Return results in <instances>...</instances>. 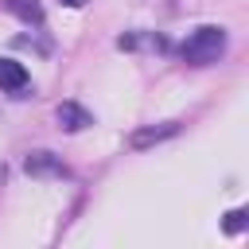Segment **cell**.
Returning a JSON list of instances; mask_svg holds the SVG:
<instances>
[{"label":"cell","mask_w":249,"mask_h":249,"mask_svg":"<svg viewBox=\"0 0 249 249\" xmlns=\"http://www.w3.org/2000/svg\"><path fill=\"white\" fill-rule=\"evenodd\" d=\"M222 226H226V233H241V230L249 226V210H245V206H237V210H230Z\"/></svg>","instance_id":"7"},{"label":"cell","mask_w":249,"mask_h":249,"mask_svg":"<svg viewBox=\"0 0 249 249\" xmlns=\"http://www.w3.org/2000/svg\"><path fill=\"white\" fill-rule=\"evenodd\" d=\"M175 132H179L175 121H167V124H148V128H136V132L128 136V144H132V148H148V144H160V140H167V136H175Z\"/></svg>","instance_id":"5"},{"label":"cell","mask_w":249,"mask_h":249,"mask_svg":"<svg viewBox=\"0 0 249 249\" xmlns=\"http://www.w3.org/2000/svg\"><path fill=\"white\" fill-rule=\"evenodd\" d=\"M54 117H58V124H62L66 132H82L86 124H93V117H89V109H82L78 101H62Z\"/></svg>","instance_id":"4"},{"label":"cell","mask_w":249,"mask_h":249,"mask_svg":"<svg viewBox=\"0 0 249 249\" xmlns=\"http://www.w3.org/2000/svg\"><path fill=\"white\" fill-rule=\"evenodd\" d=\"M62 4H70V8H82V4H86V0H62Z\"/></svg>","instance_id":"8"},{"label":"cell","mask_w":249,"mask_h":249,"mask_svg":"<svg viewBox=\"0 0 249 249\" xmlns=\"http://www.w3.org/2000/svg\"><path fill=\"white\" fill-rule=\"evenodd\" d=\"M8 4V12H16L19 19H27V23H43V8L35 4V0H4Z\"/></svg>","instance_id":"6"},{"label":"cell","mask_w":249,"mask_h":249,"mask_svg":"<svg viewBox=\"0 0 249 249\" xmlns=\"http://www.w3.org/2000/svg\"><path fill=\"white\" fill-rule=\"evenodd\" d=\"M27 82H31V74H27L23 62H16V58H0V89L19 93V89H27Z\"/></svg>","instance_id":"3"},{"label":"cell","mask_w":249,"mask_h":249,"mask_svg":"<svg viewBox=\"0 0 249 249\" xmlns=\"http://www.w3.org/2000/svg\"><path fill=\"white\" fill-rule=\"evenodd\" d=\"M222 54H226V27H214V23L195 27V31L183 39V47H179V58H183L187 66H210V62H218Z\"/></svg>","instance_id":"1"},{"label":"cell","mask_w":249,"mask_h":249,"mask_svg":"<svg viewBox=\"0 0 249 249\" xmlns=\"http://www.w3.org/2000/svg\"><path fill=\"white\" fill-rule=\"evenodd\" d=\"M23 171H27L31 179H66V163H62V156H54V152H47V148L27 152Z\"/></svg>","instance_id":"2"}]
</instances>
